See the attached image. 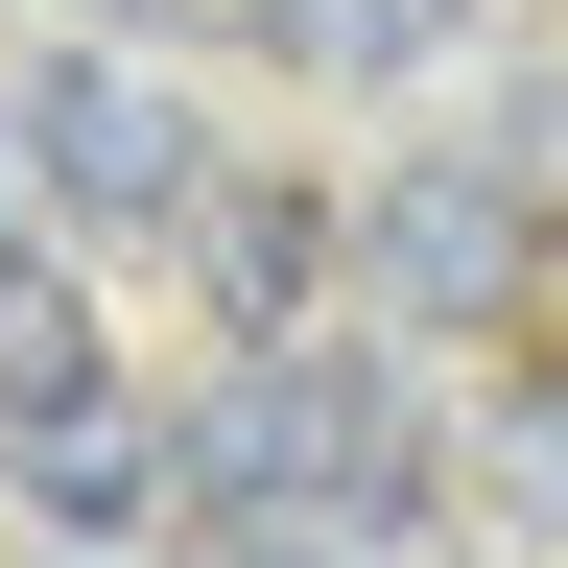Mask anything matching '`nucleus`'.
<instances>
[{
  "label": "nucleus",
  "mask_w": 568,
  "mask_h": 568,
  "mask_svg": "<svg viewBox=\"0 0 568 568\" xmlns=\"http://www.w3.org/2000/svg\"><path fill=\"white\" fill-rule=\"evenodd\" d=\"M190 474H213V497H261V521H426V403L379 379V355L261 332L237 379L190 403Z\"/></svg>",
  "instance_id": "obj_1"
},
{
  "label": "nucleus",
  "mask_w": 568,
  "mask_h": 568,
  "mask_svg": "<svg viewBox=\"0 0 568 568\" xmlns=\"http://www.w3.org/2000/svg\"><path fill=\"white\" fill-rule=\"evenodd\" d=\"M0 119H24V166L95 213V237H142V213H190V190H213V142L166 119V71H142V48H95V24H71V48H48Z\"/></svg>",
  "instance_id": "obj_2"
},
{
  "label": "nucleus",
  "mask_w": 568,
  "mask_h": 568,
  "mask_svg": "<svg viewBox=\"0 0 568 568\" xmlns=\"http://www.w3.org/2000/svg\"><path fill=\"white\" fill-rule=\"evenodd\" d=\"M24 521L48 545H166L190 521V426H142V403H24Z\"/></svg>",
  "instance_id": "obj_3"
},
{
  "label": "nucleus",
  "mask_w": 568,
  "mask_h": 568,
  "mask_svg": "<svg viewBox=\"0 0 568 568\" xmlns=\"http://www.w3.org/2000/svg\"><path fill=\"white\" fill-rule=\"evenodd\" d=\"M355 237H379L403 308H497V284H521V190H497V166H403Z\"/></svg>",
  "instance_id": "obj_4"
},
{
  "label": "nucleus",
  "mask_w": 568,
  "mask_h": 568,
  "mask_svg": "<svg viewBox=\"0 0 568 568\" xmlns=\"http://www.w3.org/2000/svg\"><path fill=\"white\" fill-rule=\"evenodd\" d=\"M450 24H474V0H237V48L332 71V95H379V71H450Z\"/></svg>",
  "instance_id": "obj_5"
},
{
  "label": "nucleus",
  "mask_w": 568,
  "mask_h": 568,
  "mask_svg": "<svg viewBox=\"0 0 568 568\" xmlns=\"http://www.w3.org/2000/svg\"><path fill=\"white\" fill-rule=\"evenodd\" d=\"M190 237H213V308L284 332V308L332 284V190H190Z\"/></svg>",
  "instance_id": "obj_6"
},
{
  "label": "nucleus",
  "mask_w": 568,
  "mask_h": 568,
  "mask_svg": "<svg viewBox=\"0 0 568 568\" xmlns=\"http://www.w3.org/2000/svg\"><path fill=\"white\" fill-rule=\"evenodd\" d=\"M71 379H95V284H71V261H0V426L71 403Z\"/></svg>",
  "instance_id": "obj_7"
},
{
  "label": "nucleus",
  "mask_w": 568,
  "mask_h": 568,
  "mask_svg": "<svg viewBox=\"0 0 568 568\" xmlns=\"http://www.w3.org/2000/svg\"><path fill=\"white\" fill-rule=\"evenodd\" d=\"M497 450H521V474H545V521H568V403H521V426H497Z\"/></svg>",
  "instance_id": "obj_8"
},
{
  "label": "nucleus",
  "mask_w": 568,
  "mask_h": 568,
  "mask_svg": "<svg viewBox=\"0 0 568 568\" xmlns=\"http://www.w3.org/2000/svg\"><path fill=\"white\" fill-rule=\"evenodd\" d=\"M71 24H95V0H71ZM119 24H237V0H119Z\"/></svg>",
  "instance_id": "obj_9"
}]
</instances>
